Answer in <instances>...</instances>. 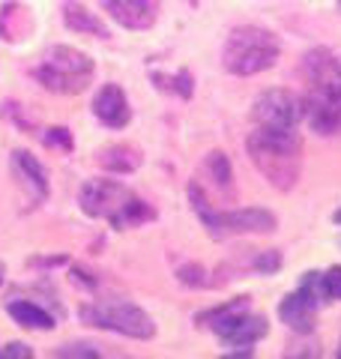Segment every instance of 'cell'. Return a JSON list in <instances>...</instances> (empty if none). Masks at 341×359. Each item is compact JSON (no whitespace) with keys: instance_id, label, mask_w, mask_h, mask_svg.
Masks as SVG:
<instances>
[{"instance_id":"cell-1","label":"cell","mask_w":341,"mask_h":359,"mask_svg":"<svg viewBox=\"0 0 341 359\" xmlns=\"http://www.w3.org/2000/svg\"><path fill=\"white\" fill-rule=\"evenodd\" d=\"M246 150L258 165V171L267 177L269 186L281 189V192L297 186L302 171V141L297 129L255 126V132L246 141Z\"/></svg>"},{"instance_id":"cell-2","label":"cell","mask_w":341,"mask_h":359,"mask_svg":"<svg viewBox=\"0 0 341 359\" xmlns=\"http://www.w3.org/2000/svg\"><path fill=\"white\" fill-rule=\"evenodd\" d=\"M78 204L87 216L105 219L117 231L138 228V224L156 219V210L147 201L132 195L126 186L114 183V180H87L78 192Z\"/></svg>"},{"instance_id":"cell-3","label":"cell","mask_w":341,"mask_h":359,"mask_svg":"<svg viewBox=\"0 0 341 359\" xmlns=\"http://www.w3.org/2000/svg\"><path fill=\"white\" fill-rule=\"evenodd\" d=\"M279 54H281V42L276 33L243 25V27H234L231 36L225 39L222 63L231 75L246 78V75H258V72H267L269 66H276Z\"/></svg>"},{"instance_id":"cell-4","label":"cell","mask_w":341,"mask_h":359,"mask_svg":"<svg viewBox=\"0 0 341 359\" xmlns=\"http://www.w3.org/2000/svg\"><path fill=\"white\" fill-rule=\"evenodd\" d=\"M93 72H96L93 60H90L84 51L69 48V45H54V48H48L42 63L33 69L36 81L45 90L63 93V96H72V93L87 90V84L93 81Z\"/></svg>"},{"instance_id":"cell-5","label":"cell","mask_w":341,"mask_h":359,"mask_svg":"<svg viewBox=\"0 0 341 359\" xmlns=\"http://www.w3.org/2000/svg\"><path fill=\"white\" fill-rule=\"evenodd\" d=\"M189 201L195 212L201 216L203 228H207L215 240H225V237H236V233H269L276 231V216L267 210H215L207 192H201L198 183L189 186Z\"/></svg>"},{"instance_id":"cell-6","label":"cell","mask_w":341,"mask_h":359,"mask_svg":"<svg viewBox=\"0 0 341 359\" xmlns=\"http://www.w3.org/2000/svg\"><path fill=\"white\" fill-rule=\"evenodd\" d=\"M198 323L201 327L207 323L225 344L243 347V351H252V344L267 335V320L260 318V314H252L248 297H240V299L213 309L207 314H198Z\"/></svg>"},{"instance_id":"cell-7","label":"cell","mask_w":341,"mask_h":359,"mask_svg":"<svg viewBox=\"0 0 341 359\" xmlns=\"http://www.w3.org/2000/svg\"><path fill=\"white\" fill-rule=\"evenodd\" d=\"M81 320H87L90 327L129 335V339H153L156 335V323L150 314L138 306H132V302H123V299L90 302V306L81 309Z\"/></svg>"},{"instance_id":"cell-8","label":"cell","mask_w":341,"mask_h":359,"mask_svg":"<svg viewBox=\"0 0 341 359\" xmlns=\"http://www.w3.org/2000/svg\"><path fill=\"white\" fill-rule=\"evenodd\" d=\"M255 126L267 129H297L302 120V99L290 90H267L252 108Z\"/></svg>"},{"instance_id":"cell-9","label":"cell","mask_w":341,"mask_h":359,"mask_svg":"<svg viewBox=\"0 0 341 359\" xmlns=\"http://www.w3.org/2000/svg\"><path fill=\"white\" fill-rule=\"evenodd\" d=\"M302 117L317 135H341V93L338 90H309L302 99Z\"/></svg>"},{"instance_id":"cell-10","label":"cell","mask_w":341,"mask_h":359,"mask_svg":"<svg viewBox=\"0 0 341 359\" xmlns=\"http://www.w3.org/2000/svg\"><path fill=\"white\" fill-rule=\"evenodd\" d=\"M302 78L309 90H338L341 93V57L329 48H314L302 60Z\"/></svg>"},{"instance_id":"cell-11","label":"cell","mask_w":341,"mask_h":359,"mask_svg":"<svg viewBox=\"0 0 341 359\" xmlns=\"http://www.w3.org/2000/svg\"><path fill=\"white\" fill-rule=\"evenodd\" d=\"M102 9L126 30H147L156 25L162 0H102Z\"/></svg>"},{"instance_id":"cell-12","label":"cell","mask_w":341,"mask_h":359,"mask_svg":"<svg viewBox=\"0 0 341 359\" xmlns=\"http://www.w3.org/2000/svg\"><path fill=\"white\" fill-rule=\"evenodd\" d=\"M317 309H321V299L300 287L297 294L284 297V302L279 306V314L293 332H312L317 320Z\"/></svg>"},{"instance_id":"cell-13","label":"cell","mask_w":341,"mask_h":359,"mask_svg":"<svg viewBox=\"0 0 341 359\" xmlns=\"http://www.w3.org/2000/svg\"><path fill=\"white\" fill-rule=\"evenodd\" d=\"M93 114L102 123H105V126L123 129L129 123V117H132V108H129L126 93H123L117 84H105L96 93V99H93Z\"/></svg>"},{"instance_id":"cell-14","label":"cell","mask_w":341,"mask_h":359,"mask_svg":"<svg viewBox=\"0 0 341 359\" xmlns=\"http://www.w3.org/2000/svg\"><path fill=\"white\" fill-rule=\"evenodd\" d=\"M13 174L18 177V183L27 189V195L33 201H45V195H48V171H45V165L36 156H30L27 150H15L13 153Z\"/></svg>"},{"instance_id":"cell-15","label":"cell","mask_w":341,"mask_h":359,"mask_svg":"<svg viewBox=\"0 0 341 359\" xmlns=\"http://www.w3.org/2000/svg\"><path fill=\"white\" fill-rule=\"evenodd\" d=\"M33 33V13L21 0H6L0 6V39L4 42H25Z\"/></svg>"},{"instance_id":"cell-16","label":"cell","mask_w":341,"mask_h":359,"mask_svg":"<svg viewBox=\"0 0 341 359\" xmlns=\"http://www.w3.org/2000/svg\"><path fill=\"white\" fill-rule=\"evenodd\" d=\"M63 21L66 27L75 30V33H84V36H96V39H108L111 33L102 21L90 13V9L81 4V0H66L63 4Z\"/></svg>"},{"instance_id":"cell-17","label":"cell","mask_w":341,"mask_h":359,"mask_svg":"<svg viewBox=\"0 0 341 359\" xmlns=\"http://www.w3.org/2000/svg\"><path fill=\"white\" fill-rule=\"evenodd\" d=\"M96 162L111 174H132V171L141 168L144 156H141L138 147H132V144H111V147L99 150Z\"/></svg>"},{"instance_id":"cell-18","label":"cell","mask_w":341,"mask_h":359,"mask_svg":"<svg viewBox=\"0 0 341 359\" xmlns=\"http://www.w3.org/2000/svg\"><path fill=\"white\" fill-rule=\"evenodd\" d=\"M201 171L219 195H234V168H231V159H227L222 150H213V153L203 156Z\"/></svg>"},{"instance_id":"cell-19","label":"cell","mask_w":341,"mask_h":359,"mask_svg":"<svg viewBox=\"0 0 341 359\" xmlns=\"http://www.w3.org/2000/svg\"><path fill=\"white\" fill-rule=\"evenodd\" d=\"M6 311L15 318V323L27 330H51L54 327V318L45 309H39L36 302H27V299H13L6 302Z\"/></svg>"},{"instance_id":"cell-20","label":"cell","mask_w":341,"mask_h":359,"mask_svg":"<svg viewBox=\"0 0 341 359\" xmlns=\"http://www.w3.org/2000/svg\"><path fill=\"white\" fill-rule=\"evenodd\" d=\"M153 84H156V87H162V90H168V93H174V96L189 99V96H192V90H195V78H192L189 69L174 72V75L156 72V75H153Z\"/></svg>"},{"instance_id":"cell-21","label":"cell","mask_w":341,"mask_h":359,"mask_svg":"<svg viewBox=\"0 0 341 359\" xmlns=\"http://www.w3.org/2000/svg\"><path fill=\"white\" fill-rule=\"evenodd\" d=\"M177 276H180V282L189 285V287H207V285H210L207 269L198 266V264H186V266H180V269H177Z\"/></svg>"},{"instance_id":"cell-22","label":"cell","mask_w":341,"mask_h":359,"mask_svg":"<svg viewBox=\"0 0 341 359\" xmlns=\"http://www.w3.org/2000/svg\"><path fill=\"white\" fill-rule=\"evenodd\" d=\"M323 290H326V299L341 302V266H329L323 273Z\"/></svg>"},{"instance_id":"cell-23","label":"cell","mask_w":341,"mask_h":359,"mask_svg":"<svg viewBox=\"0 0 341 359\" xmlns=\"http://www.w3.org/2000/svg\"><path fill=\"white\" fill-rule=\"evenodd\" d=\"M45 144H48V147H60L63 153H69L72 150V135H69V129H48L45 132Z\"/></svg>"},{"instance_id":"cell-24","label":"cell","mask_w":341,"mask_h":359,"mask_svg":"<svg viewBox=\"0 0 341 359\" xmlns=\"http://www.w3.org/2000/svg\"><path fill=\"white\" fill-rule=\"evenodd\" d=\"M54 356H96V351L90 344H69V347H60Z\"/></svg>"},{"instance_id":"cell-25","label":"cell","mask_w":341,"mask_h":359,"mask_svg":"<svg viewBox=\"0 0 341 359\" xmlns=\"http://www.w3.org/2000/svg\"><path fill=\"white\" fill-rule=\"evenodd\" d=\"M0 356H6V359H13V356H21V359H27V356H30V351H27V344L15 341V344H6V351H0Z\"/></svg>"},{"instance_id":"cell-26","label":"cell","mask_w":341,"mask_h":359,"mask_svg":"<svg viewBox=\"0 0 341 359\" xmlns=\"http://www.w3.org/2000/svg\"><path fill=\"white\" fill-rule=\"evenodd\" d=\"M0 285H4V264H0Z\"/></svg>"},{"instance_id":"cell-27","label":"cell","mask_w":341,"mask_h":359,"mask_svg":"<svg viewBox=\"0 0 341 359\" xmlns=\"http://www.w3.org/2000/svg\"><path fill=\"white\" fill-rule=\"evenodd\" d=\"M335 222H338V224H341V210H338V212H335Z\"/></svg>"},{"instance_id":"cell-28","label":"cell","mask_w":341,"mask_h":359,"mask_svg":"<svg viewBox=\"0 0 341 359\" xmlns=\"http://www.w3.org/2000/svg\"><path fill=\"white\" fill-rule=\"evenodd\" d=\"M338 356H341V347H338Z\"/></svg>"}]
</instances>
